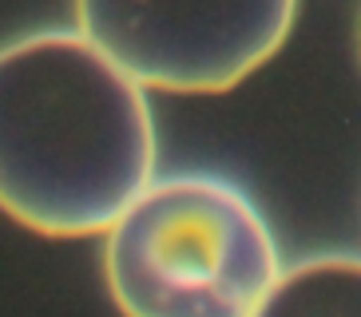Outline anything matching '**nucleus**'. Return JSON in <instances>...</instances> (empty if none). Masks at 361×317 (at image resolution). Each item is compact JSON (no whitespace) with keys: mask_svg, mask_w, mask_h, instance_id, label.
I'll use <instances>...</instances> for the list:
<instances>
[{"mask_svg":"<svg viewBox=\"0 0 361 317\" xmlns=\"http://www.w3.org/2000/svg\"><path fill=\"white\" fill-rule=\"evenodd\" d=\"M147 87L84 32L0 48V211L48 238L107 234L155 182Z\"/></svg>","mask_w":361,"mask_h":317,"instance_id":"obj_1","label":"nucleus"},{"mask_svg":"<svg viewBox=\"0 0 361 317\" xmlns=\"http://www.w3.org/2000/svg\"><path fill=\"white\" fill-rule=\"evenodd\" d=\"M282 270L266 214L223 175L155 179L104 234L123 317H255Z\"/></svg>","mask_w":361,"mask_h":317,"instance_id":"obj_2","label":"nucleus"},{"mask_svg":"<svg viewBox=\"0 0 361 317\" xmlns=\"http://www.w3.org/2000/svg\"><path fill=\"white\" fill-rule=\"evenodd\" d=\"M298 0H75V28L135 84L175 95L238 87L286 44Z\"/></svg>","mask_w":361,"mask_h":317,"instance_id":"obj_3","label":"nucleus"},{"mask_svg":"<svg viewBox=\"0 0 361 317\" xmlns=\"http://www.w3.org/2000/svg\"><path fill=\"white\" fill-rule=\"evenodd\" d=\"M255 317H361V254H314L286 266Z\"/></svg>","mask_w":361,"mask_h":317,"instance_id":"obj_4","label":"nucleus"}]
</instances>
